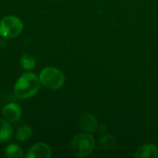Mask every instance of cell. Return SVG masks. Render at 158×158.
I'll return each instance as SVG.
<instances>
[{
  "mask_svg": "<svg viewBox=\"0 0 158 158\" xmlns=\"http://www.w3.org/2000/svg\"><path fill=\"white\" fill-rule=\"evenodd\" d=\"M80 127L84 131L93 132L97 129L98 123L94 115L90 113H84L80 117Z\"/></svg>",
  "mask_w": 158,
  "mask_h": 158,
  "instance_id": "7",
  "label": "cell"
},
{
  "mask_svg": "<svg viewBox=\"0 0 158 158\" xmlns=\"http://www.w3.org/2000/svg\"><path fill=\"white\" fill-rule=\"evenodd\" d=\"M22 30L23 22L17 16L8 15L0 19V36L2 38H15L22 32Z\"/></svg>",
  "mask_w": 158,
  "mask_h": 158,
  "instance_id": "4",
  "label": "cell"
},
{
  "mask_svg": "<svg viewBox=\"0 0 158 158\" xmlns=\"http://www.w3.org/2000/svg\"><path fill=\"white\" fill-rule=\"evenodd\" d=\"M2 115L5 119L9 122H16L18 121L22 115L21 107L16 103H8L4 106L2 109Z\"/></svg>",
  "mask_w": 158,
  "mask_h": 158,
  "instance_id": "6",
  "label": "cell"
},
{
  "mask_svg": "<svg viewBox=\"0 0 158 158\" xmlns=\"http://www.w3.org/2000/svg\"><path fill=\"white\" fill-rule=\"evenodd\" d=\"M41 85L39 76L26 71L18 78L14 85V94L19 99H29L38 93Z\"/></svg>",
  "mask_w": 158,
  "mask_h": 158,
  "instance_id": "1",
  "label": "cell"
},
{
  "mask_svg": "<svg viewBox=\"0 0 158 158\" xmlns=\"http://www.w3.org/2000/svg\"><path fill=\"white\" fill-rule=\"evenodd\" d=\"M41 84L50 90H58L65 83L63 72L55 67H46L39 73Z\"/></svg>",
  "mask_w": 158,
  "mask_h": 158,
  "instance_id": "2",
  "label": "cell"
},
{
  "mask_svg": "<svg viewBox=\"0 0 158 158\" xmlns=\"http://www.w3.org/2000/svg\"><path fill=\"white\" fill-rule=\"evenodd\" d=\"M136 158H156L158 157V148L155 144L147 143L141 146L135 153Z\"/></svg>",
  "mask_w": 158,
  "mask_h": 158,
  "instance_id": "8",
  "label": "cell"
},
{
  "mask_svg": "<svg viewBox=\"0 0 158 158\" xmlns=\"http://www.w3.org/2000/svg\"><path fill=\"white\" fill-rule=\"evenodd\" d=\"M19 64L24 70L31 71L36 67V60L31 55L24 54L19 58Z\"/></svg>",
  "mask_w": 158,
  "mask_h": 158,
  "instance_id": "10",
  "label": "cell"
},
{
  "mask_svg": "<svg viewBox=\"0 0 158 158\" xmlns=\"http://www.w3.org/2000/svg\"><path fill=\"white\" fill-rule=\"evenodd\" d=\"M100 143L105 147H112L115 145V139L111 135H105L101 138Z\"/></svg>",
  "mask_w": 158,
  "mask_h": 158,
  "instance_id": "13",
  "label": "cell"
},
{
  "mask_svg": "<svg viewBox=\"0 0 158 158\" xmlns=\"http://www.w3.org/2000/svg\"><path fill=\"white\" fill-rule=\"evenodd\" d=\"M31 135H32V129L30 126L24 125L19 128V130L15 134V138L18 142L22 143L28 141L31 137Z\"/></svg>",
  "mask_w": 158,
  "mask_h": 158,
  "instance_id": "12",
  "label": "cell"
},
{
  "mask_svg": "<svg viewBox=\"0 0 158 158\" xmlns=\"http://www.w3.org/2000/svg\"><path fill=\"white\" fill-rule=\"evenodd\" d=\"M5 156L7 158H21L23 156V149L16 143H10L5 148Z\"/></svg>",
  "mask_w": 158,
  "mask_h": 158,
  "instance_id": "11",
  "label": "cell"
},
{
  "mask_svg": "<svg viewBox=\"0 0 158 158\" xmlns=\"http://www.w3.org/2000/svg\"><path fill=\"white\" fill-rule=\"evenodd\" d=\"M95 145L94 137L88 133L76 135L71 142V151L76 157H84L89 156Z\"/></svg>",
  "mask_w": 158,
  "mask_h": 158,
  "instance_id": "3",
  "label": "cell"
},
{
  "mask_svg": "<svg viewBox=\"0 0 158 158\" xmlns=\"http://www.w3.org/2000/svg\"><path fill=\"white\" fill-rule=\"evenodd\" d=\"M13 136V128L11 122L6 119L0 118V143H7Z\"/></svg>",
  "mask_w": 158,
  "mask_h": 158,
  "instance_id": "9",
  "label": "cell"
},
{
  "mask_svg": "<svg viewBox=\"0 0 158 158\" xmlns=\"http://www.w3.org/2000/svg\"><path fill=\"white\" fill-rule=\"evenodd\" d=\"M52 156L50 146L45 143H37L33 144L27 152V158H49Z\"/></svg>",
  "mask_w": 158,
  "mask_h": 158,
  "instance_id": "5",
  "label": "cell"
}]
</instances>
